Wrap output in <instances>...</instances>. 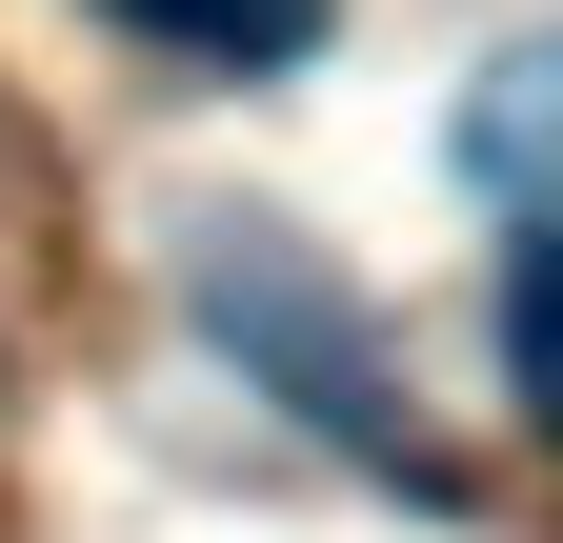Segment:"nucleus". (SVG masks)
<instances>
[{
	"instance_id": "obj_1",
	"label": "nucleus",
	"mask_w": 563,
	"mask_h": 543,
	"mask_svg": "<svg viewBox=\"0 0 563 543\" xmlns=\"http://www.w3.org/2000/svg\"><path fill=\"white\" fill-rule=\"evenodd\" d=\"M141 41H181V60H302L322 41V0H121Z\"/></svg>"
},
{
	"instance_id": "obj_2",
	"label": "nucleus",
	"mask_w": 563,
	"mask_h": 543,
	"mask_svg": "<svg viewBox=\"0 0 563 543\" xmlns=\"http://www.w3.org/2000/svg\"><path fill=\"white\" fill-rule=\"evenodd\" d=\"M504 383H523L543 423H563V222H543V242L504 262Z\"/></svg>"
}]
</instances>
